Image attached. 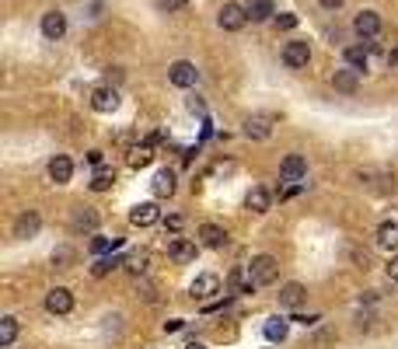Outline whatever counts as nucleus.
I'll return each mask as SVG.
<instances>
[{"mask_svg":"<svg viewBox=\"0 0 398 349\" xmlns=\"http://www.w3.org/2000/svg\"><path fill=\"white\" fill-rule=\"evenodd\" d=\"M276 276H279V266H276L272 255H255L252 259V266H248V286H269V283H276Z\"/></svg>","mask_w":398,"mask_h":349,"instance_id":"nucleus-1","label":"nucleus"},{"mask_svg":"<svg viewBox=\"0 0 398 349\" xmlns=\"http://www.w3.org/2000/svg\"><path fill=\"white\" fill-rule=\"evenodd\" d=\"M245 21H248V8H241V4H223L220 14H217V25L223 32H241Z\"/></svg>","mask_w":398,"mask_h":349,"instance_id":"nucleus-2","label":"nucleus"},{"mask_svg":"<svg viewBox=\"0 0 398 349\" xmlns=\"http://www.w3.org/2000/svg\"><path fill=\"white\" fill-rule=\"evenodd\" d=\"M279 179L283 182H304L308 179V161L301 154H287L279 164Z\"/></svg>","mask_w":398,"mask_h":349,"instance_id":"nucleus-3","label":"nucleus"},{"mask_svg":"<svg viewBox=\"0 0 398 349\" xmlns=\"http://www.w3.org/2000/svg\"><path fill=\"white\" fill-rule=\"evenodd\" d=\"M46 311L49 315H70L74 311V294H70L67 286L49 290V294H46Z\"/></svg>","mask_w":398,"mask_h":349,"instance_id":"nucleus-4","label":"nucleus"},{"mask_svg":"<svg viewBox=\"0 0 398 349\" xmlns=\"http://www.w3.org/2000/svg\"><path fill=\"white\" fill-rule=\"evenodd\" d=\"M189 294H192V301H210V297H217V294H220V276H213V272L196 276L192 286H189Z\"/></svg>","mask_w":398,"mask_h":349,"instance_id":"nucleus-5","label":"nucleus"},{"mask_svg":"<svg viewBox=\"0 0 398 349\" xmlns=\"http://www.w3.org/2000/svg\"><path fill=\"white\" fill-rule=\"evenodd\" d=\"M308 60H311V46L308 42H287L283 46V63H287L290 70L308 67Z\"/></svg>","mask_w":398,"mask_h":349,"instance_id":"nucleus-6","label":"nucleus"},{"mask_svg":"<svg viewBox=\"0 0 398 349\" xmlns=\"http://www.w3.org/2000/svg\"><path fill=\"white\" fill-rule=\"evenodd\" d=\"M168 77H172V84H175V88H192V84H196V77H199V70H196L189 60H175L172 67H168Z\"/></svg>","mask_w":398,"mask_h":349,"instance_id":"nucleus-7","label":"nucleus"},{"mask_svg":"<svg viewBox=\"0 0 398 349\" xmlns=\"http://www.w3.org/2000/svg\"><path fill=\"white\" fill-rule=\"evenodd\" d=\"M91 108L94 112H116L119 108V91L116 88H94L91 91Z\"/></svg>","mask_w":398,"mask_h":349,"instance_id":"nucleus-8","label":"nucleus"},{"mask_svg":"<svg viewBox=\"0 0 398 349\" xmlns=\"http://www.w3.org/2000/svg\"><path fill=\"white\" fill-rule=\"evenodd\" d=\"M70 174H74V161H70L67 154H56V157L49 161V179H52L56 186H67Z\"/></svg>","mask_w":398,"mask_h":349,"instance_id":"nucleus-9","label":"nucleus"},{"mask_svg":"<svg viewBox=\"0 0 398 349\" xmlns=\"http://www.w3.org/2000/svg\"><path fill=\"white\" fill-rule=\"evenodd\" d=\"M353 32H357L360 39H374V35L381 32V14H377V11H360L357 21H353Z\"/></svg>","mask_w":398,"mask_h":349,"instance_id":"nucleus-10","label":"nucleus"},{"mask_svg":"<svg viewBox=\"0 0 398 349\" xmlns=\"http://www.w3.org/2000/svg\"><path fill=\"white\" fill-rule=\"evenodd\" d=\"M42 35L46 39H63L67 35V14H60V11H49V14H42Z\"/></svg>","mask_w":398,"mask_h":349,"instance_id":"nucleus-11","label":"nucleus"},{"mask_svg":"<svg viewBox=\"0 0 398 349\" xmlns=\"http://www.w3.org/2000/svg\"><path fill=\"white\" fill-rule=\"evenodd\" d=\"M39 227H42L39 213H35V210H28V213H21V217L14 220V238L28 241V238H35V235H39Z\"/></svg>","mask_w":398,"mask_h":349,"instance_id":"nucleus-12","label":"nucleus"},{"mask_svg":"<svg viewBox=\"0 0 398 349\" xmlns=\"http://www.w3.org/2000/svg\"><path fill=\"white\" fill-rule=\"evenodd\" d=\"M157 217H161V210L154 203H137L130 210V223L133 227H150V223H157Z\"/></svg>","mask_w":398,"mask_h":349,"instance_id":"nucleus-13","label":"nucleus"},{"mask_svg":"<svg viewBox=\"0 0 398 349\" xmlns=\"http://www.w3.org/2000/svg\"><path fill=\"white\" fill-rule=\"evenodd\" d=\"M168 259L192 262V259H196V245H192L189 238H172V241H168Z\"/></svg>","mask_w":398,"mask_h":349,"instance_id":"nucleus-14","label":"nucleus"},{"mask_svg":"<svg viewBox=\"0 0 398 349\" xmlns=\"http://www.w3.org/2000/svg\"><path fill=\"white\" fill-rule=\"evenodd\" d=\"M150 189H154V196L157 199H168L175 192V171H168V168H161L157 174H154V182H150Z\"/></svg>","mask_w":398,"mask_h":349,"instance_id":"nucleus-15","label":"nucleus"},{"mask_svg":"<svg viewBox=\"0 0 398 349\" xmlns=\"http://www.w3.org/2000/svg\"><path fill=\"white\" fill-rule=\"evenodd\" d=\"M332 84H335V91H346V94H353V91L360 88V70H353V67H346V70H335V74H332Z\"/></svg>","mask_w":398,"mask_h":349,"instance_id":"nucleus-16","label":"nucleus"},{"mask_svg":"<svg viewBox=\"0 0 398 349\" xmlns=\"http://www.w3.org/2000/svg\"><path fill=\"white\" fill-rule=\"evenodd\" d=\"M199 241H203L206 248H223V245H227V230L217 227V223H203V227H199Z\"/></svg>","mask_w":398,"mask_h":349,"instance_id":"nucleus-17","label":"nucleus"},{"mask_svg":"<svg viewBox=\"0 0 398 349\" xmlns=\"http://www.w3.org/2000/svg\"><path fill=\"white\" fill-rule=\"evenodd\" d=\"M377 245H381L384 252H395V248H398V220H384V223L377 227Z\"/></svg>","mask_w":398,"mask_h":349,"instance_id":"nucleus-18","label":"nucleus"},{"mask_svg":"<svg viewBox=\"0 0 398 349\" xmlns=\"http://www.w3.org/2000/svg\"><path fill=\"white\" fill-rule=\"evenodd\" d=\"M304 297H308V290H304L301 283H287V286L279 290V304H283V308H301Z\"/></svg>","mask_w":398,"mask_h":349,"instance_id":"nucleus-19","label":"nucleus"},{"mask_svg":"<svg viewBox=\"0 0 398 349\" xmlns=\"http://www.w3.org/2000/svg\"><path fill=\"white\" fill-rule=\"evenodd\" d=\"M269 115H248L245 119V137H252V140H266L269 137Z\"/></svg>","mask_w":398,"mask_h":349,"instance_id":"nucleus-20","label":"nucleus"},{"mask_svg":"<svg viewBox=\"0 0 398 349\" xmlns=\"http://www.w3.org/2000/svg\"><path fill=\"white\" fill-rule=\"evenodd\" d=\"M150 161H154V147H150V143H137V147L130 150V157H126V164H130V168H137V171H140V168H147Z\"/></svg>","mask_w":398,"mask_h":349,"instance_id":"nucleus-21","label":"nucleus"},{"mask_svg":"<svg viewBox=\"0 0 398 349\" xmlns=\"http://www.w3.org/2000/svg\"><path fill=\"white\" fill-rule=\"evenodd\" d=\"M346 63H350L353 70H367V63H370V49H367V46H350V49H346Z\"/></svg>","mask_w":398,"mask_h":349,"instance_id":"nucleus-22","label":"nucleus"},{"mask_svg":"<svg viewBox=\"0 0 398 349\" xmlns=\"http://www.w3.org/2000/svg\"><path fill=\"white\" fill-rule=\"evenodd\" d=\"M262 332H266L269 342H283V339H287V332H290V325H287V318H269Z\"/></svg>","mask_w":398,"mask_h":349,"instance_id":"nucleus-23","label":"nucleus"},{"mask_svg":"<svg viewBox=\"0 0 398 349\" xmlns=\"http://www.w3.org/2000/svg\"><path fill=\"white\" fill-rule=\"evenodd\" d=\"M245 206H248L252 213H266V210H269V192H266L262 186H255V189L245 196Z\"/></svg>","mask_w":398,"mask_h":349,"instance_id":"nucleus-24","label":"nucleus"},{"mask_svg":"<svg viewBox=\"0 0 398 349\" xmlns=\"http://www.w3.org/2000/svg\"><path fill=\"white\" fill-rule=\"evenodd\" d=\"M70 227H74V230H94V227H98V213H94V210H88V206H81V210L74 213Z\"/></svg>","mask_w":398,"mask_h":349,"instance_id":"nucleus-25","label":"nucleus"},{"mask_svg":"<svg viewBox=\"0 0 398 349\" xmlns=\"http://www.w3.org/2000/svg\"><path fill=\"white\" fill-rule=\"evenodd\" d=\"M112 186H116V171H112V168H98L94 179H91V189L94 192H108Z\"/></svg>","mask_w":398,"mask_h":349,"instance_id":"nucleus-26","label":"nucleus"},{"mask_svg":"<svg viewBox=\"0 0 398 349\" xmlns=\"http://www.w3.org/2000/svg\"><path fill=\"white\" fill-rule=\"evenodd\" d=\"M272 14V0H248V18L252 21H266Z\"/></svg>","mask_w":398,"mask_h":349,"instance_id":"nucleus-27","label":"nucleus"},{"mask_svg":"<svg viewBox=\"0 0 398 349\" xmlns=\"http://www.w3.org/2000/svg\"><path fill=\"white\" fill-rule=\"evenodd\" d=\"M18 339V318H0V346H11Z\"/></svg>","mask_w":398,"mask_h":349,"instance_id":"nucleus-28","label":"nucleus"},{"mask_svg":"<svg viewBox=\"0 0 398 349\" xmlns=\"http://www.w3.org/2000/svg\"><path fill=\"white\" fill-rule=\"evenodd\" d=\"M119 266H123V259H116V255H112V259H98L91 272H94V276H108L112 269H119Z\"/></svg>","mask_w":398,"mask_h":349,"instance_id":"nucleus-29","label":"nucleus"},{"mask_svg":"<svg viewBox=\"0 0 398 349\" xmlns=\"http://www.w3.org/2000/svg\"><path fill=\"white\" fill-rule=\"evenodd\" d=\"M126 266H130V272H147V252H133L130 259H126Z\"/></svg>","mask_w":398,"mask_h":349,"instance_id":"nucleus-30","label":"nucleus"},{"mask_svg":"<svg viewBox=\"0 0 398 349\" xmlns=\"http://www.w3.org/2000/svg\"><path fill=\"white\" fill-rule=\"evenodd\" d=\"M91 248L101 255V252H108V248H119V238H94V241H91Z\"/></svg>","mask_w":398,"mask_h":349,"instance_id":"nucleus-31","label":"nucleus"},{"mask_svg":"<svg viewBox=\"0 0 398 349\" xmlns=\"http://www.w3.org/2000/svg\"><path fill=\"white\" fill-rule=\"evenodd\" d=\"M189 4V0H157V8L161 11H168V14H175V11H182Z\"/></svg>","mask_w":398,"mask_h":349,"instance_id":"nucleus-32","label":"nucleus"},{"mask_svg":"<svg viewBox=\"0 0 398 349\" xmlns=\"http://www.w3.org/2000/svg\"><path fill=\"white\" fill-rule=\"evenodd\" d=\"M297 25V14H276V28H283V32H290Z\"/></svg>","mask_w":398,"mask_h":349,"instance_id":"nucleus-33","label":"nucleus"},{"mask_svg":"<svg viewBox=\"0 0 398 349\" xmlns=\"http://www.w3.org/2000/svg\"><path fill=\"white\" fill-rule=\"evenodd\" d=\"M52 262H74V252H67V248H60L52 255Z\"/></svg>","mask_w":398,"mask_h":349,"instance_id":"nucleus-34","label":"nucleus"},{"mask_svg":"<svg viewBox=\"0 0 398 349\" xmlns=\"http://www.w3.org/2000/svg\"><path fill=\"white\" fill-rule=\"evenodd\" d=\"M88 161H91V164H94V168H98V164H101V161H105V154H101V150H88Z\"/></svg>","mask_w":398,"mask_h":349,"instance_id":"nucleus-35","label":"nucleus"},{"mask_svg":"<svg viewBox=\"0 0 398 349\" xmlns=\"http://www.w3.org/2000/svg\"><path fill=\"white\" fill-rule=\"evenodd\" d=\"M388 276H391V279H395V283H398V255H395V259H391V262H388Z\"/></svg>","mask_w":398,"mask_h":349,"instance_id":"nucleus-36","label":"nucleus"},{"mask_svg":"<svg viewBox=\"0 0 398 349\" xmlns=\"http://www.w3.org/2000/svg\"><path fill=\"white\" fill-rule=\"evenodd\" d=\"M343 4H346V0H321V8H328V11H339Z\"/></svg>","mask_w":398,"mask_h":349,"instance_id":"nucleus-37","label":"nucleus"},{"mask_svg":"<svg viewBox=\"0 0 398 349\" xmlns=\"http://www.w3.org/2000/svg\"><path fill=\"white\" fill-rule=\"evenodd\" d=\"M294 321H301V325H315V321H318V315H297Z\"/></svg>","mask_w":398,"mask_h":349,"instance_id":"nucleus-38","label":"nucleus"},{"mask_svg":"<svg viewBox=\"0 0 398 349\" xmlns=\"http://www.w3.org/2000/svg\"><path fill=\"white\" fill-rule=\"evenodd\" d=\"M179 328H182V321H179V318H175V321H164V332H179Z\"/></svg>","mask_w":398,"mask_h":349,"instance_id":"nucleus-39","label":"nucleus"},{"mask_svg":"<svg viewBox=\"0 0 398 349\" xmlns=\"http://www.w3.org/2000/svg\"><path fill=\"white\" fill-rule=\"evenodd\" d=\"M388 63H391V67H398V49H395V52H388Z\"/></svg>","mask_w":398,"mask_h":349,"instance_id":"nucleus-40","label":"nucleus"},{"mask_svg":"<svg viewBox=\"0 0 398 349\" xmlns=\"http://www.w3.org/2000/svg\"><path fill=\"white\" fill-rule=\"evenodd\" d=\"M186 349H206V346H199V342H189V346H186Z\"/></svg>","mask_w":398,"mask_h":349,"instance_id":"nucleus-41","label":"nucleus"}]
</instances>
